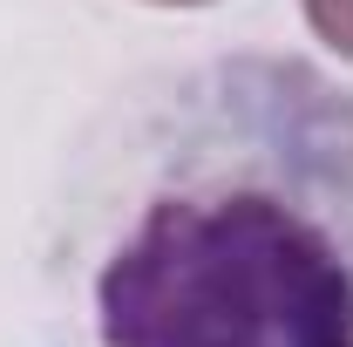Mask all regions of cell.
<instances>
[{"instance_id": "2", "label": "cell", "mask_w": 353, "mask_h": 347, "mask_svg": "<svg viewBox=\"0 0 353 347\" xmlns=\"http://www.w3.org/2000/svg\"><path fill=\"white\" fill-rule=\"evenodd\" d=\"M306 28L333 48L340 62H353V0H306Z\"/></svg>"}, {"instance_id": "3", "label": "cell", "mask_w": 353, "mask_h": 347, "mask_svg": "<svg viewBox=\"0 0 353 347\" xmlns=\"http://www.w3.org/2000/svg\"><path fill=\"white\" fill-rule=\"evenodd\" d=\"M150 7H211V0H150Z\"/></svg>"}, {"instance_id": "1", "label": "cell", "mask_w": 353, "mask_h": 347, "mask_svg": "<svg viewBox=\"0 0 353 347\" xmlns=\"http://www.w3.org/2000/svg\"><path fill=\"white\" fill-rule=\"evenodd\" d=\"M95 313L102 347H353V265L279 191H170L109 252Z\"/></svg>"}]
</instances>
